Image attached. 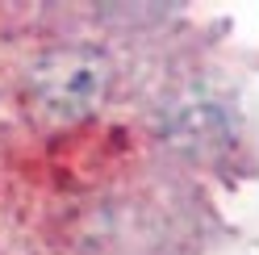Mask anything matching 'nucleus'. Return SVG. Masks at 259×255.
<instances>
[{
  "label": "nucleus",
  "mask_w": 259,
  "mask_h": 255,
  "mask_svg": "<svg viewBox=\"0 0 259 255\" xmlns=\"http://www.w3.org/2000/svg\"><path fill=\"white\" fill-rule=\"evenodd\" d=\"M101 84H105V71L88 51H63L38 67L34 97L42 101V109H51L59 117H79L92 109Z\"/></svg>",
  "instance_id": "obj_1"
}]
</instances>
